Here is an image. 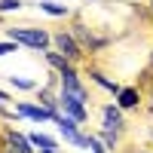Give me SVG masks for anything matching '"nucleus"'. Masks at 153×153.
<instances>
[{"mask_svg":"<svg viewBox=\"0 0 153 153\" xmlns=\"http://www.w3.org/2000/svg\"><path fill=\"white\" fill-rule=\"evenodd\" d=\"M147 113H153V92H150V98H147Z\"/></svg>","mask_w":153,"mask_h":153,"instance_id":"obj_16","label":"nucleus"},{"mask_svg":"<svg viewBox=\"0 0 153 153\" xmlns=\"http://www.w3.org/2000/svg\"><path fill=\"white\" fill-rule=\"evenodd\" d=\"M123 113L126 110H120L117 104H104V107H101V126H98V129L123 135L126 132V117H123Z\"/></svg>","mask_w":153,"mask_h":153,"instance_id":"obj_5","label":"nucleus"},{"mask_svg":"<svg viewBox=\"0 0 153 153\" xmlns=\"http://www.w3.org/2000/svg\"><path fill=\"white\" fill-rule=\"evenodd\" d=\"M71 34H74V40L83 46V52H86V55H89V52H98V49H104V46H107V37H98L92 28H86L80 19L71 25Z\"/></svg>","mask_w":153,"mask_h":153,"instance_id":"obj_4","label":"nucleus"},{"mask_svg":"<svg viewBox=\"0 0 153 153\" xmlns=\"http://www.w3.org/2000/svg\"><path fill=\"white\" fill-rule=\"evenodd\" d=\"M150 12H153V0H150Z\"/></svg>","mask_w":153,"mask_h":153,"instance_id":"obj_19","label":"nucleus"},{"mask_svg":"<svg viewBox=\"0 0 153 153\" xmlns=\"http://www.w3.org/2000/svg\"><path fill=\"white\" fill-rule=\"evenodd\" d=\"M19 43H12V40H6V37H3V40H0V58H3V55H9V52H19Z\"/></svg>","mask_w":153,"mask_h":153,"instance_id":"obj_14","label":"nucleus"},{"mask_svg":"<svg viewBox=\"0 0 153 153\" xmlns=\"http://www.w3.org/2000/svg\"><path fill=\"white\" fill-rule=\"evenodd\" d=\"M52 49H55V52H61V55L71 61V65H80V61L86 58L83 46L74 40L71 31H55V34H52Z\"/></svg>","mask_w":153,"mask_h":153,"instance_id":"obj_3","label":"nucleus"},{"mask_svg":"<svg viewBox=\"0 0 153 153\" xmlns=\"http://www.w3.org/2000/svg\"><path fill=\"white\" fill-rule=\"evenodd\" d=\"M37 9L46 12V16H52V19H65V16H71V9H68L65 3H55V0H37Z\"/></svg>","mask_w":153,"mask_h":153,"instance_id":"obj_9","label":"nucleus"},{"mask_svg":"<svg viewBox=\"0 0 153 153\" xmlns=\"http://www.w3.org/2000/svg\"><path fill=\"white\" fill-rule=\"evenodd\" d=\"M95 135L101 138V141H104L107 153H117V147H120V135H117V132H104V129H98Z\"/></svg>","mask_w":153,"mask_h":153,"instance_id":"obj_12","label":"nucleus"},{"mask_svg":"<svg viewBox=\"0 0 153 153\" xmlns=\"http://www.w3.org/2000/svg\"><path fill=\"white\" fill-rule=\"evenodd\" d=\"M144 101H147V98H144V92H141L138 86H123V89H120V95L113 98V104H117L120 110H126V113H132V110L141 107Z\"/></svg>","mask_w":153,"mask_h":153,"instance_id":"obj_6","label":"nucleus"},{"mask_svg":"<svg viewBox=\"0 0 153 153\" xmlns=\"http://www.w3.org/2000/svg\"><path fill=\"white\" fill-rule=\"evenodd\" d=\"M9 86L19 89V92H37V89H40V83L28 80V76H9Z\"/></svg>","mask_w":153,"mask_h":153,"instance_id":"obj_11","label":"nucleus"},{"mask_svg":"<svg viewBox=\"0 0 153 153\" xmlns=\"http://www.w3.org/2000/svg\"><path fill=\"white\" fill-rule=\"evenodd\" d=\"M83 153H89V150H83Z\"/></svg>","mask_w":153,"mask_h":153,"instance_id":"obj_20","label":"nucleus"},{"mask_svg":"<svg viewBox=\"0 0 153 153\" xmlns=\"http://www.w3.org/2000/svg\"><path fill=\"white\" fill-rule=\"evenodd\" d=\"M86 76H89V80H92V83H95L98 89H104V92H110L113 98H117V95H120V89H123V86H120L117 80H110V76H107L104 71H98L95 65H92V68H86Z\"/></svg>","mask_w":153,"mask_h":153,"instance_id":"obj_7","label":"nucleus"},{"mask_svg":"<svg viewBox=\"0 0 153 153\" xmlns=\"http://www.w3.org/2000/svg\"><path fill=\"white\" fill-rule=\"evenodd\" d=\"M9 101H12V98H9V92H3V89H0V107L9 104Z\"/></svg>","mask_w":153,"mask_h":153,"instance_id":"obj_15","label":"nucleus"},{"mask_svg":"<svg viewBox=\"0 0 153 153\" xmlns=\"http://www.w3.org/2000/svg\"><path fill=\"white\" fill-rule=\"evenodd\" d=\"M25 6V0H0V16H9V12H19Z\"/></svg>","mask_w":153,"mask_h":153,"instance_id":"obj_13","label":"nucleus"},{"mask_svg":"<svg viewBox=\"0 0 153 153\" xmlns=\"http://www.w3.org/2000/svg\"><path fill=\"white\" fill-rule=\"evenodd\" d=\"M138 153H150V150H138Z\"/></svg>","mask_w":153,"mask_h":153,"instance_id":"obj_18","label":"nucleus"},{"mask_svg":"<svg viewBox=\"0 0 153 153\" xmlns=\"http://www.w3.org/2000/svg\"><path fill=\"white\" fill-rule=\"evenodd\" d=\"M28 141L34 144V150H52V153H61V150H58V141H55L52 135H46V132H31Z\"/></svg>","mask_w":153,"mask_h":153,"instance_id":"obj_8","label":"nucleus"},{"mask_svg":"<svg viewBox=\"0 0 153 153\" xmlns=\"http://www.w3.org/2000/svg\"><path fill=\"white\" fill-rule=\"evenodd\" d=\"M43 58H46V68H49V71H55V74H61V71L71 65V61L61 55V52H55V49H46V52H43Z\"/></svg>","mask_w":153,"mask_h":153,"instance_id":"obj_10","label":"nucleus"},{"mask_svg":"<svg viewBox=\"0 0 153 153\" xmlns=\"http://www.w3.org/2000/svg\"><path fill=\"white\" fill-rule=\"evenodd\" d=\"M0 153H37L28 135H22L12 126H0Z\"/></svg>","mask_w":153,"mask_h":153,"instance_id":"obj_2","label":"nucleus"},{"mask_svg":"<svg viewBox=\"0 0 153 153\" xmlns=\"http://www.w3.org/2000/svg\"><path fill=\"white\" fill-rule=\"evenodd\" d=\"M6 40L19 43L25 49H34V52H46V49H52V34L46 28H3Z\"/></svg>","mask_w":153,"mask_h":153,"instance_id":"obj_1","label":"nucleus"},{"mask_svg":"<svg viewBox=\"0 0 153 153\" xmlns=\"http://www.w3.org/2000/svg\"><path fill=\"white\" fill-rule=\"evenodd\" d=\"M37 153H52V150H37Z\"/></svg>","mask_w":153,"mask_h":153,"instance_id":"obj_17","label":"nucleus"}]
</instances>
